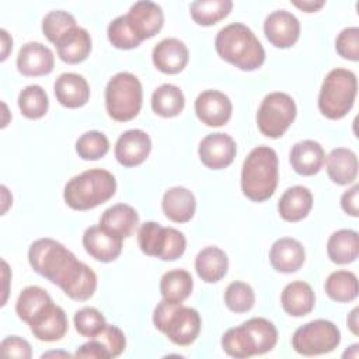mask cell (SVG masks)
<instances>
[{
    "mask_svg": "<svg viewBox=\"0 0 359 359\" xmlns=\"http://www.w3.org/2000/svg\"><path fill=\"white\" fill-rule=\"evenodd\" d=\"M28 261L36 273L57 285L73 300H88L97 289L95 272L53 238L35 240L29 245Z\"/></svg>",
    "mask_w": 359,
    "mask_h": 359,
    "instance_id": "cell-1",
    "label": "cell"
},
{
    "mask_svg": "<svg viewBox=\"0 0 359 359\" xmlns=\"http://www.w3.org/2000/svg\"><path fill=\"white\" fill-rule=\"evenodd\" d=\"M217 55L238 67L251 72L265 62V50L255 34L241 22H231L223 27L215 38Z\"/></svg>",
    "mask_w": 359,
    "mask_h": 359,
    "instance_id": "cell-2",
    "label": "cell"
},
{
    "mask_svg": "<svg viewBox=\"0 0 359 359\" xmlns=\"http://www.w3.org/2000/svg\"><path fill=\"white\" fill-rule=\"evenodd\" d=\"M276 151L269 146H257L245 157L241 168V191L252 202L269 199L279 177Z\"/></svg>",
    "mask_w": 359,
    "mask_h": 359,
    "instance_id": "cell-3",
    "label": "cell"
},
{
    "mask_svg": "<svg viewBox=\"0 0 359 359\" xmlns=\"http://www.w3.org/2000/svg\"><path fill=\"white\" fill-rule=\"evenodd\" d=\"M116 191L115 177L102 168H90L70 178L63 189V198L74 210H88L109 201Z\"/></svg>",
    "mask_w": 359,
    "mask_h": 359,
    "instance_id": "cell-4",
    "label": "cell"
},
{
    "mask_svg": "<svg viewBox=\"0 0 359 359\" xmlns=\"http://www.w3.org/2000/svg\"><path fill=\"white\" fill-rule=\"evenodd\" d=\"M153 324L172 344L188 346L198 338L202 321L195 309L163 299L154 309Z\"/></svg>",
    "mask_w": 359,
    "mask_h": 359,
    "instance_id": "cell-5",
    "label": "cell"
},
{
    "mask_svg": "<svg viewBox=\"0 0 359 359\" xmlns=\"http://www.w3.org/2000/svg\"><path fill=\"white\" fill-rule=\"evenodd\" d=\"M356 93V74L348 69H332L323 80L318 94V109L328 119H341L352 109Z\"/></svg>",
    "mask_w": 359,
    "mask_h": 359,
    "instance_id": "cell-6",
    "label": "cell"
},
{
    "mask_svg": "<svg viewBox=\"0 0 359 359\" xmlns=\"http://www.w3.org/2000/svg\"><path fill=\"white\" fill-rule=\"evenodd\" d=\"M143 90L139 79L129 72H119L112 76L105 87V108L108 115L126 122L133 119L142 108Z\"/></svg>",
    "mask_w": 359,
    "mask_h": 359,
    "instance_id": "cell-7",
    "label": "cell"
},
{
    "mask_svg": "<svg viewBox=\"0 0 359 359\" xmlns=\"http://www.w3.org/2000/svg\"><path fill=\"white\" fill-rule=\"evenodd\" d=\"M137 244L143 254L163 261L178 259L187 248L185 236L174 227H163L156 222H144L137 230Z\"/></svg>",
    "mask_w": 359,
    "mask_h": 359,
    "instance_id": "cell-8",
    "label": "cell"
},
{
    "mask_svg": "<svg viewBox=\"0 0 359 359\" xmlns=\"http://www.w3.org/2000/svg\"><path fill=\"white\" fill-rule=\"evenodd\" d=\"M296 114L294 100L289 94L280 91L269 93L264 97L257 112L258 129L264 136L278 139L293 123Z\"/></svg>",
    "mask_w": 359,
    "mask_h": 359,
    "instance_id": "cell-9",
    "label": "cell"
},
{
    "mask_svg": "<svg viewBox=\"0 0 359 359\" xmlns=\"http://www.w3.org/2000/svg\"><path fill=\"white\" fill-rule=\"evenodd\" d=\"M341 342L338 327L328 320H314L299 327L292 337L293 349L303 356L332 352Z\"/></svg>",
    "mask_w": 359,
    "mask_h": 359,
    "instance_id": "cell-10",
    "label": "cell"
},
{
    "mask_svg": "<svg viewBox=\"0 0 359 359\" xmlns=\"http://www.w3.org/2000/svg\"><path fill=\"white\" fill-rule=\"evenodd\" d=\"M237 153L234 139L223 132L206 135L198 147V154L203 165L212 170L229 167Z\"/></svg>",
    "mask_w": 359,
    "mask_h": 359,
    "instance_id": "cell-11",
    "label": "cell"
},
{
    "mask_svg": "<svg viewBox=\"0 0 359 359\" xmlns=\"http://www.w3.org/2000/svg\"><path fill=\"white\" fill-rule=\"evenodd\" d=\"M135 35L142 41L154 36L164 24V14L161 7L150 0H140L130 6L125 14Z\"/></svg>",
    "mask_w": 359,
    "mask_h": 359,
    "instance_id": "cell-12",
    "label": "cell"
},
{
    "mask_svg": "<svg viewBox=\"0 0 359 359\" xmlns=\"http://www.w3.org/2000/svg\"><path fill=\"white\" fill-rule=\"evenodd\" d=\"M233 112L230 98L217 90H205L195 100V114L206 126H223Z\"/></svg>",
    "mask_w": 359,
    "mask_h": 359,
    "instance_id": "cell-13",
    "label": "cell"
},
{
    "mask_svg": "<svg viewBox=\"0 0 359 359\" xmlns=\"http://www.w3.org/2000/svg\"><path fill=\"white\" fill-rule=\"evenodd\" d=\"M122 237L98 226L88 227L83 234V247L90 257L101 262H112L122 252Z\"/></svg>",
    "mask_w": 359,
    "mask_h": 359,
    "instance_id": "cell-14",
    "label": "cell"
},
{
    "mask_svg": "<svg viewBox=\"0 0 359 359\" xmlns=\"http://www.w3.org/2000/svg\"><path fill=\"white\" fill-rule=\"evenodd\" d=\"M264 32L273 46L286 49L297 42L300 36V22L294 14L286 10H276L266 15Z\"/></svg>",
    "mask_w": 359,
    "mask_h": 359,
    "instance_id": "cell-15",
    "label": "cell"
},
{
    "mask_svg": "<svg viewBox=\"0 0 359 359\" xmlns=\"http://www.w3.org/2000/svg\"><path fill=\"white\" fill-rule=\"evenodd\" d=\"M115 157L123 167L142 164L151 151V139L142 129L125 130L115 143Z\"/></svg>",
    "mask_w": 359,
    "mask_h": 359,
    "instance_id": "cell-16",
    "label": "cell"
},
{
    "mask_svg": "<svg viewBox=\"0 0 359 359\" xmlns=\"http://www.w3.org/2000/svg\"><path fill=\"white\" fill-rule=\"evenodd\" d=\"M28 325L36 339L43 342H55L66 335L69 321L63 309L52 302L43 310H41L28 323Z\"/></svg>",
    "mask_w": 359,
    "mask_h": 359,
    "instance_id": "cell-17",
    "label": "cell"
},
{
    "mask_svg": "<svg viewBox=\"0 0 359 359\" xmlns=\"http://www.w3.org/2000/svg\"><path fill=\"white\" fill-rule=\"evenodd\" d=\"M53 52L41 42L24 43L17 55V69L22 76H46L53 70Z\"/></svg>",
    "mask_w": 359,
    "mask_h": 359,
    "instance_id": "cell-18",
    "label": "cell"
},
{
    "mask_svg": "<svg viewBox=\"0 0 359 359\" xmlns=\"http://www.w3.org/2000/svg\"><path fill=\"white\" fill-rule=\"evenodd\" d=\"M151 59L160 72L165 74H177L187 66L189 52L187 45L178 38H165L153 48Z\"/></svg>",
    "mask_w": 359,
    "mask_h": 359,
    "instance_id": "cell-19",
    "label": "cell"
},
{
    "mask_svg": "<svg viewBox=\"0 0 359 359\" xmlns=\"http://www.w3.org/2000/svg\"><path fill=\"white\" fill-rule=\"evenodd\" d=\"M306 259V251L300 241L292 237L278 238L269 251V261L275 271L292 273L300 269Z\"/></svg>",
    "mask_w": 359,
    "mask_h": 359,
    "instance_id": "cell-20",
    "label": "cell"
},
{
    "mask_svg": "<svg viewBox=\"0 0 359 359\" xmlns=\"http://www.w3.org/2000/svg\"><path fill=\"white\" fill-rule=\"evenodd\" d=\"M53 91L59 104L66 108H80L90 98V86L77 73H62L53 84Z\"/></svg>",
    "mask_w": 359,
    "mask_h": 359,
    "instance_id": "cell-21",
    "label": "cell"
},
{
    "mask_svg": "<svg viewBox=\"0 0 359 359\" xmlns=\"http://www.w3.org/2000/svg\"><path fill=\"white\" fill-rule=\"evenodd\" d=\"M325 160V151L323 146L316 140H302L297 142L289 154V161L292 168L300 175H314L317 174Z\"/></svg>",
    "mask_w": 359,
    "mask_h": 359,
    "instance_id": "cell-22",
    "label": "cell"
},
{
    "mask_svg": "<svg viewBox=\"0 0 359 359\" xmlns=\"http://www.w3.org/2000/svg\"><path fill=\"white\" fill-rule=\"evenodd\" d=\"M161 208L164 215L175 223L189 222L196 209V201L194 194L185 187L168 188L161 201Z\"/></svg>",
    "mask_w": 359,
    "mask_h": 359,
    "instance_id": "cell-23",
    "label": "cell"
},
{
    "mask_svg": "<svg viewBox=\"0 0 359 359\" xmlns=\"http://www.w3.org/2000/svg\"><path fill=\"white\" fill-rule=\"evenodd\" d=\"M57 56L70 65L80 63L87 59L91 52V36L87 29L74 27L67 31L56 43Z\"/></svg>",
    "mask_w": 359,
    "mask_h": 359,
    "instance_id": "cell-24",
    "label": "cell"
},
{
    "mask_svg": "<svg viewBox=\"0 0 359 359\" xmlns=\"http://www.w3.org/2000/svg\"><path fill=\"white\" fill-rule=\"evenodd\" d=\"M325 167L330 180L338 185H348L358 177V157L346 147H337L325 157Z\"/></svg>",
    "mask_w": 359,
    "mask_h": 359,
    "instance_id": "cell-25",
    "label": "cell"
},
{
    "mask_svg": "<svg viewBox=\"0 0 359 359\" xmlns=\"http://www.w3.org/2000/svg\"><path fill=\"white\" fill-rule=\"evenodd\" d=\"M311 208V191L303 185H294L287 188L278 202V212L280 217L286 222H299L304 219Z\"/></svg>",
    "mask_w": 359,
    "mask_h": 359,
    "instance_id": "cell-26",
    "label": "cell"
},
{
    "mask_svg": "<svg viewBox=\"0 0 359 359\" xmlns=\"http://www.w3.org/2000/svg\"><path fill=\"white\" fill-rule=\"evenodd\" d=\"M229 269L227 254L215 245L202 248L195 258V271L206 283H215L223 279Z\"/></svg>",
    "mask_w": 359,
    "mask_h": 359,
    "instance_id": "cell-27",
    "label": "cell"
},
{
    "mask_svg": "<svg viewBox=\"0 0 359 359\" xmlns=\"http://www.w3.org/2000/svg\"><path fill=\"white\" fill-rule=\"evenodd\" d=\"M283 310L292 317L307 316L316 304V296L311 286L303 280H294L285 286L280 294Z\"/></svg>",
    "mask_w": 359,
    "mask_h": 359,
    "instance_id": "cell-28",
    "label": "cell"
},
{
    "mask_svg": "<svg viewBox=\"0 0 359 359\" xmlns=\"http://www.w3.org/2000/svg\"><path fill=\"white\" fill-rule=\"evenodd\" d=\"M327 254L334 264L353 262L359 255V236L355 230L341 229L334 231L327 241Z\"/></svg>",
    "mask_w": 359,
    "mask_h": 359,
    "instance_id": "cell-29",
    "label": "cell"
},
{
    "mask_svg": "<svg viewBox=\"0 0 359 359\" xmlns=\"http://www.w3.org/2000/svg\"><path fill=\"white\" fill-rule=\"evenodd\" d=\"M100 224L122 238L130 237L139 224V215L130 205L116 203L107 210L100 217Z\"/></svg>",
    "mask_w": 359,
    "mask_h": 359,
    "instance_id": "cell-30",
    "label": "cell"
},
{
    "mask_svg": "<svg viewBox=\"0 0 359 359\" xmlns=\"http://www.w3.org/2000/svg\"><path fill=\"white\" fill-rule=\"evenodd\" d=\"M184 105L185 97L174 84H161L151 94V108L158 116L174 118L182 112Z\"/></svg>",
    "mask_w": 359,
    "mask_h": 359,
    "instance_id": "cell-31",
    "label": "cell"
},
{
    "mask_svg": "<svg viewBox=\"0 0 359 359\" xmlns=\"http://www.w3.org/2000/svg\"><path fill=\"white\" fill-rule=\"evenodd\" d=\"M192 289V276L185 269L168 271L160 279V293L164 300L171 303H182L189 297Z\"/></svg>",
    "mask_w": 359,
    "mask_h": 359,
    "instance_id": "cell-32",
    "label": "cell"
},
{
    "mask_svg": "<svg viewBox=\"0 0 359 359\" xmlns=\"http://www.w3.org/2000/svg\"><path fill=\"white\" fill-rule=\"evenodd\" d=\"M49 303H52V297L45 289L35 285L27 286L21 290L17 299L15 313L20 317V320L28 324Z\"/></svg>",
    "mask_w": 359,
    "mask_h": 359,
    "instance_id": "cell-33",
    "label": "cell"
},
{
    "mask_svg": "<svg viewBox=\"0 0 359 359\" xmlns=\"http://www.w3.org/2000/svg\"><path fill=\"white\" fill-rule=\"evenodd\" d=\"M325 293L338 303L352 302L358 296V278L351 271H335L325 280Z\"/></svg>",
    "mask_w": 359,
    "mask_h": 359,
    "instance_id": "cell-34",
    "label": "cell"
},
{
    "mask_svg": "<svg viewBox=\"0 0 359 359\" xmlns=\"http://www.w3.org/2000/svg\"><path fill=\"white\" fill-rule=\"evenodd\" d=\"M222 348L229 356H233L237 359L251 358L257 355L254 339L250 331L247 330V327L244 325V323L240 324L238 327L229 328L223 334Z\"/></svg>",
    "mask_w": 359,
    "mask_h": 359,
    "instance_id": "cell-35",
    "label": "cell"
},
{
    "mask_svg": "<svg viewBox=\"0 0 359 359\" xmlns=\"http://www.w3.org/2000/svg\"><path fill=\"white\" fill-rule=\"evenodd\" d=\"M231 8V0H196L189 6L192 20L203 27L219 22L229 15Z\"/></svg>",
    "mask_w": 359,
    "mask_h": 359,
    "instance_id": "cell-36",
    "label": "cell"
},
{
    "mask_svg": "<svg viewBox=\"0 0 359 359\" xmlns=\"http://www.w3.org/2000/svg\"><path fill=\"white\" fill-rule=\"evenodd\" d=\"M18 108L28 119H39L45 116L49 108V98L46 91L38 84L24 87L18 94Z\"/></svg>",
    "mask_w": 359,
    "mask_h": 359,
    "instance_id": "cell-37",
    "label": "cell"
},
{
    "mask_svg": "<svg viewBox=\"0 0 359 359\" xmlns=\"http://www.w3.org/2000/svg\"><path fill=\"white\" fill-rule=\"evenodd\" d=\"M244 325L248 328L255 342L257 355L266 353L275 348L278 342V330L269 320L262 317H252L244 321Z\"/></svg>",
    "mask_w": 359,
    "mask_h": 359,
    "instance_id": "cell-38",
    "label": "cell"
},
{
    "mask_svg": "<svg viewBox=\"0 0 359 359\" xmlns=\"http://www.w3.org/2000/svg\"><path fill=\"white\" fill-rule=\"evenodd\" d=\"M109 150L108 137L98 130H88L83 133L76 142V153L83 160L102 158Z\"/></svg>",
    "mask_w": 359,
    "mask_h": 359,
    "instance_id": "cell-39",
    "label": "cell"
},
{
    "mask_svg": "<svg viewBox=\"0 0 359 359\" xmlns=\"http://www.w3.org/2000/svg\"><path fill=\"white\" fill-rule=\"evenodd\" d=\"M224 303L234 313H247L255 303V293L248 283L234 280L226 287Z\"/></svg>",
    "mask_w": 359,
    "mask_h": 359,
    "instance_id": "cell-40",
    "label": "cell"
},
{
    "mask_svg": "<svg viewBox=\"0 0 359 359\" xmlns=\"http://www.w3.org/2000/svg\"><path fill=\"white\" fill-rule=\"evenodd\" d=\"M74 27L76 18L65 10L49 11L42 20V32L52 43H56L67 31Z\"/></svg>",
    "mask_w": 359,
    "mask_h": 359,
    "instance_id": "cell-41",
    "label": "cell"
},
{
    "mask_svg": "<svg viewBox=\"0 0 359 359\" xmlns=\"http://www.w3.org/2000/svg\"><path fill=\"white\" fill-rule=\"evenodd\" d=\"M109 42L118 49H133L140 45V39L132 31L126 15H119L114 18L107 29Z\"/></svg>",
    "mask_w": 359,
    "mask_h": 359,
    "instance_id": "cell-42",
    "label": "cell"
},
{
    "mask_svg": "<svg viewBox=\"0 0 359 359\" xmlns=\"http://www.w3.org/2000/svg\"><path fill=\"white\" fill-rule=\"evenodd\" d=\"M107 325L105 317L94 307H83L74 314L76 331L87 338H93Z\"/></svg>",
    "mask_w": 359,
    "mask_h": 359,
    "instance_id": "cell-43",
    "label": "cell"
},
{
    "mask_svg": "<svg viewBox=\"0 0 359 359\" xmlns=\"http://www.w3.org/2000/svg\"><path fill=\"white\" fill-rule=\"evenodd\" d=\"M93 338L97 339L104 346L109 359L119 356L125 351V346H126L125 334L116 325L107 324L102 328V331Z\"/></svg>",
    "mask_w": 359,
    "mask_h": 359,
    "instance_id": "cell-44",
    "label": "cell"
},
{
    "mask_svg": "<svg viewBox=\"0 0 359 359\" xmlns=\"http://www.w3.org/2000/svg\"><path fill=\"white\" fill-rule=\"evenodd\" d=\"M337 53L348 60L358 62L359 60V28L348 27L344 28L335 41Z\"/></svg>",
    "mask_w": 359,
    "mask_h": 359,
    "instance_id": "cell-45",
    "label": "cell"
},
{
    "mask_svg": "<svg viewBox=\"0 0 359 359\" xmlns=\"http://www.w3.org/2000/svg\"><path fill=\"white\" fill-rule=\"evenodd\" d=\"M0 351L7 358L29 359L32 356L29 342L24 338L17 337V335H11V337L4 338L0 344Z\"/></svg>",
    "mask_w": 359,
    "mask_h": 359,
    "instance_id": "cell-46",
    "label": "cell"
},
{
    "mask_svg": "<svg viewBox=\"0 0 359 359\" xmlns=\"http://www.w3.org/2000/svg\"><path fill=\"white\" fill-rule=\"evenodd\" d=\"M76 358H90V359H109L104 346L94 338H90L88 342L77 348Z\"/></svg>",
    "mask_w": 359,
    "mask_h": 359,
    "instance_id": "cell-47",
    "label": "cell"
},
{
    "mask_svg": "<svg viewBox=\"0 0 359 359\" xmlns=\"http://www.w3.org/2000/svg\"><path fill=\"white\" fill-rule=\"evenodd\" d=\"M358 196H359V185H353L352 188L345 191L341 196V206H342L344 212L353 217H358V215H359Z\"/></svg>",
    "mask_w": 359,
    "mask_h": 359,
    "instance_id": "cell-48",
    "label": "cell"
},
{
    "mask_svg": "<svg viewBox=\"0 0 359 359\" xmlns=\"http://www.w3.org/2000/svg\"><path fill=\"white\" fill-rule=\"evenodd\" d=\"M293 4L306 13H314V11L320 10L325 4V1L324 0H303V1H293Z\"/></svg>",
    "mask_w": 359,
    "mask_h": 359,
    "instance_id": "cell-49",
    "label": "cell"
},
{
    "mask_svg": "<svg viewBox=\"0 0 359 359\" xmlns=\"http://www.w3.org/2000/svg\"><path fill=\"white\" fill-rule=\"evenodd\" d=\"M0 35H1V60H6L10 49L13 48V39L10 38L6 29H0Z\"/></svg>",
    "mask_w": 359,
    "mask_h": 359,
    "instance_id": "cell-50",
    "label": "cell"
},
{
    "mask_svg": "<svg viewBox=\"0 0 359 359\" xmlns=\"http://www.w3.org/2000/svg\"><path fill=\"white\" fill-rule=\"evenodd\" d=\"M358 313H359V309L355 307V309L351 311V314L348 316V320H346L349 330H351L355 335L359 334V330H358V325H359V323H358Z\"/></svg>",
    "mask_w": 359,
    "mask_h": 359,
    "instance_id": "cell-51",
    "label": "cell"
},
{
    "mask_svg": "<svg viewBox=\"0 0 359 359\" xmlns=\"http://www.w3.org/2000/svg\"><path fill=\"white\" fill-rule=\"evenodd\" d=\"M351 348V352H345L344 353V356H353V358H358V348H359V345L358 344H353L352 346H349Z\"/></svg>",
    "mask_w": 359,
    "mask_h": 359,
    "instance_id": "cell-52",
    "label": "cell"
},
{
    "mask_svg": "<svg viewBox=\"0 0 359 359\" xmlns=\"http://www.w3.org/2000/svg\"><path fill=\"white\" fill-rule=\"evenodd\" d=\"M59 356V355H63V356H70L67 352H48V353H43L42 355V358H45V356Z\"/></svg>",
    "mask_w": 359,
    "mask_h": 359,
    "instance_id": "cell-53",
    "label": "cell"
}]
</instances>
